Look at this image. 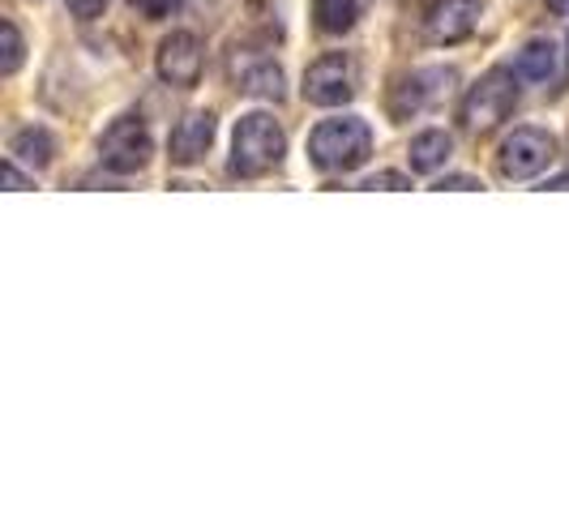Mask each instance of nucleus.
I'll return each instance as SVG.
<instances>
[{
  "instance_id": "f257e3e1",
  "label": "nucleus",
  "mask_w": 569,
  "mask_h": 513,
  "mask_svg": "<svg viewBox=\"0 0 569 513\" xmlns=\"http://www.w3.org/2000/svg\"><path fill=\"white\" fill-rule=\"evenodd\" d=\"M372 154V129L360 115H339L321 120L309 138V159L321 171H356L365 168Z\"/></svg>"
},
{
  "instance_id": "f03ea898",
  "label": "nucleus",
  "mask_w": 569,
  "mask_h": 513,
  "mask_svg": "<svg viewBox=\"0 0 569 513\" xmlns=\"http://www.w3.org/2000/svg\"><path fill=\"white\" fill-rule=\"evenodd\" d=\"M287 154V133L274 115L249 112L240 115L236 124V138H231V171L236 175H266L283 163Z\"/></svg>"
},
{
  "instance_id": "7ed1b4c3",
  "label": "nucleus",
  "mask_w": 569,
  "mask_h": 513,
  "mask_svg": "<svg viewBox=\"0 0 569 513\" xmlns=\"http://www.w3.org/2000/svg\"><path fill=\"white\" fill-rule=\"evenodd\" d=\"M513 103H518L513 69H488L485 78L467 90V99H462V108H458V120H462L467 133L485 138L501 120H510Z\"/></svg>"
},
{
  "instance_id": "20e7f679",
  "label": "nucleus",
  "mask_w": 569,
  "mask_h": 513,
  "mask_svg": "<svg viewBox=\"0 0 569 513\" xmlns=\"http://www.w3.org/2000/svg\"><path fill=\"white\" fill-rule=\"evenodd\" d=\"M154 154V142H150V129H146L142 115H120L103 129L99 138V159L103 168L116 171V175H133L142 171Z\"/></svg>"
},
{
  "instance_id": "39448f33",
  "label": "nucleus",
  "mask_w": 569,
  "mask_h": 513,
  "mask_svg": "<svg viewBox=\"0 0 569 513\" xmlns=\"http://www.w3.org/2000/svg\"><path fill=\"white\" fill-rule=\"evenodd\" d=\"M552 159H557L552 133H543V129H513L510 138L501 142V150H497V171H501V180H531V175L548 171Z\"/></svg>"
},
{
  "instance_id": "423d86ee",
  "label": "nucleus",
  "mask_w": 569,
  "mask_h": 513,
  "mask_svg": "<svg viewBox=\"0 0 569 513\" xmlns=\"http://www.w3.org/2000/svg\"><path fill=\"white\" fill-rule=\"evenodd\" d=\"M356 94V64L342 52H330L309 64L305 73V99L317 108H342L347 99Z\"/></svg>"
},
{
  "instance_id": "0eeeda50",
  "label": "nucleus",
  "mask_w": 569,
  "mask_h": 513,
  "mask_svg": "<svg viewBox=\"0 0 569 513\" xmlns=\"http://www.w3.org/2000/svg\"><path fill=\"white\" fill-rule=\"evenodd\" d=\"M455 82H458L455 69H420V73L402 78V82L390 90V115H395V120H411V115L425 112V108H437V103L450 94Z\"/></svg>"
},
{
  "instance_id": "6e6552de",
  "label": "nucleus",
  "mask_w": 569,
  "mask_h": 513,
  "mask_svg": "<svg viewBox=\"0 0 569 513\" xmlns=\"http://www.w3.org/2000/svg\"><path fill=\"white\" fill-rule=\"evenodd\" d=\"M480 27V0H432L425 9V39L437 48H455Z\"/></svg>"
},
{
  "instance_id": "1a4fd4ad",
  "label": "nucleus",
  "mask_w": 569,
  "mask_h": 513,
  "mask_svg": "<svg viewBox=\"0 0 569 513\" xmlns=\"http://www.w3.org/2000/svg\"><path fill=\"white\" fill-rule=\"evenodd\" d=\"M201 64H206V57H201V39L193 30H171L159 43V57H154L159 78L168 86H180V90L201 82Z\"/></svg>"
},
{
  "instance_id": "9d476101",
  "label": "nucleus",
  "mask_w": 569,
  "mask_h": 513,
  "mask_svg": "<svg viewBox=\"0 0 569 513\" xmlns=\"http://www.w3.org/2000/svg\"><path fill=\"white\" fill-rule=\"evenodd\" d=\"M231 78H236V90H244L253 99H270V103L283 99V69L270 57H261V52L231 57Z\"/></svg>"
},
{
  "instance_id": "9b49d317",
  "label": "nucleus",
  "mask_w": 569,
  "mask_h": 513,
  "mask_svg": "<svg viewBox=\"0 0 569 513\" xmlns=\"http://www.w3.org/2000/svg\"><path fill=\"white\" fill-rule=\"evenodd\" d=\"M214 142V115L210 112H189L176 129H171L168 138V154L171 163H180V168H193L206 159V150Z\"/></svg>"
},
{
  "instance_id": "f8f14e48",
  "label": "nucleus",
  "mask_w": 569,
  "mask_h": 513,
  "mask_svg": "<svg viewBox=\"0 0 569 513\" xmlns=\"http://www.w3.org/2000/svg\"><path fill=\"white\" fill-rule=\"evenodd\" d=\"M52 154H57V142H52V133L48 129H22V133H13V142H9V159H18V163H27L30 171L48 168L52 163Z\"/></svg>"
},
{
  "instance_id": "ddd939ff",
  "label": "nucleus",
  "mask_w": 569,
  "mask_h": 513,
  "mask_svg": "<svg viewBox=\"0 0 569 513\" xmlns=\"http://www.w3.org/2000/svg\"><path fill=\"white\" fill-rule=\"evenodd\" d=\"M365 0H313V22L321 34H347L360 22Z\"/></svg>"
},
{
  "instance_id": "4468645a",
  "label": "nucleus",
  "mask_w": 569,
  "mask_h": 513,
  "mask_svg": "<svg viewBox=\"0 0 569 513\" xmlns=\"http://www.w3.org/2000/svg\"><path fill=\"white\" fill-rule=\"evenodd\" d=\"M455 154V142H450V133H441V129H428V133H420L416 142H411V171H437L446 168V159Z\"/></svg>"
},
{
  "instance_id": "2eb2a0df",
  "label": "nucleus",
  "mask_w": 569,
  "mask_h": 513,
  "mask_svg": "<svg viewBox=\"0 0 569 513\" xmlns=\"http://www.w3.org/2000/svg\"><path fill=\"white\" fill-rule=\"evenodd\" d=\"M513 73L527 78V82H548V78L557 73V48H552V39H531V43L518 52Z\"/></svg>"
},
{
  "instance_id": "dca6fc26",
  "label": "nucleus",
  "mask_w": 569,
  "mask_h": 513,
  "mask_svg": "<svg viewBox=\"0 0 569 513\" xmlns=\"http://www.w3.org/2000/svg\"><path fill=\"white\" fill-rule=\"evenodd\" d=\"M0 30H4V57H0V73H4V78H13V73H18V64H22L27 43H22V30H18V22H13V18H4V22H0Z\"/></svg>"
},
{
  "instance_id": "f3484780",
  "label": "nucleus",
  "mask_w": 569,
  "mask_h": 513,
  "mask_svg": "<svg viewBox=\"0 0 569 513\" xmlns=\"http://www.w3.org/2000/svg\"><path fill=\"white\" fill-rule=\"evenodd\" d=\"M360 189H369V193H372V189H411V180H407V175H399V171H381V175H369Z\"/></svg>"
},
{
  "instance_id": "a211bd4d",
  "label": "nucleus",
  "mask_w": 569,
  "mask_h": 513,
  "mask_svg": "<svg viewBox=\"0 0 569 513\" xmlns=\"http://www.w3.org/2000/svg\"><path fill=\"white\" fill-rule=\"evenodd\" d=\"M64 4H69V13L82 18V22H94V18L108 9V0H64Z\"/></svg>"
},
{
  "instance_id": "6ab92c4d",
  "label": "nucleus",
  "mask_w": 569,
  "mask_h": 513,
  "mask_svg": "<svg viewBox=\"0 0 569 513\" xmlns=\"http://www.w3.org/2000/svg\"><path fill=\"white\" fill-rule=\"evenodd\" d=\"M129 4H133L142 18H168L180 0H129Z\"/></svg>"
},
{
  "instance_id": "aec40b11",
  "label": "nucleus",
  "mask_w": 569,
  "mask_h": 513,
  "mask_svg": "<svg viewBox=\"0 0 569 513\" xmlns=\"http://www.w3.org/2000/svg\"><path fill=\"white\" fill-rule=\"evenodd\" d=\"M4 189H27V175L18 171V159L4 163Z\"/></svg>"
},
{
  "instance_id": "412c9836",
  "label": "nucleus",
  "mask_w": 569,
  "mask_h": 513,
  "mask_svg": "<svg viewBox=\"0 0 569 513\" xmlns=\"http://www.w3.org/2000/svg\"><path fill=\"white\" fill-rule=\"evenodd\" d=\"M437 189H485L480 180H471V175H446Z\"/></svg>"
},
{
  "instance_id": "4be33fe9",
  "label": "nucleus",
  "mask_w": 569,
  "mask_h": 513,
  "mask_svg": "<svg viewBox=\"0 0 569 513\" xmlns=\"http://www.w3.org/2000/svg\"><path fill=\"white\" fill-rule=\"evenodd\" d=\"M548 9H557V13H569V0H548Z\"/></svg>"
},
{
  "instance_id": "5701e85b",
  "label": "nucleus",
  "mask_w": 569,
  "mask_h": 513,
  "mask_svg": "<svg viewBox=\"0 0 569 513\" xmlns=\"http://www.w3.org/2000/svg\"><path fill=\"white\" fill-rule=\"evenodd\" d=\"M548 189H569V175H561V180H552Z\"/></svg>"
}]
</instances>
